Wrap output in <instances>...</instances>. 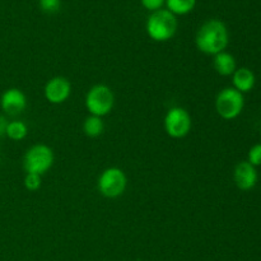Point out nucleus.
Instances as JSON below:
<instances>
[{
	"label": "nucleus",
	"mask_w": 261,
	"mask_h": 261,
	"mask_svg": "<svg viewBox=\"0 0 261 261\" xmlns=\"http://www.w3.org/2000/svg\"><path fill=\"white\" fill-rule=\"evenodd\" d=\"M228 41V30L219 19H209L203 23L195 37L196 47L206 55H217L224 51Z\"/></svg>",
	"instance_id": "nucleus-1"
},
{
	"label": "nucleus",
	"mask_w": 261,
	"mask_h": 261,
	"mask_svg": "<svg viewBox=\"0 0 261 261\" xmlns=\"http://www.w3.org/2000/svg\"><path fill=\"white\" fill-rule=\"evenodd\" d=\"M177 31V19L167 9L153 12L147 20V33L152 40L165 42L171 40Z\"/></svg>",
	"instance_id": "nucleus-2"
},
{
	"label": "nucleus",
	"mask_w": 261,
	"mask_h": 261,
	"mask_svg": "<svg viewBox=\"0 0 261 261\" xmlns=\"http://www.w3.org/2000/svg\"><path fill=\"white\" fill-rule=\"evenodd\" d=\"M54 165V152L45 144H36L25 152L23 168L27 173L42 176Z\"/></svg>",
	"instance_id": "nucleus-3"
},
{
	"label": "nucleus",
	"mask_w": 261,
	"mask_h": 261,
	"mask_svg": "<svg viewBox=\"0 0 261 261\" xmlns=\"http://www.w3.org/2000/svg\"><path fill=\"white\" fill-rule=\"evenodd\" d=\"M115 103V96L110 87L105 84H96L88 91L86 96V107L93 116H106L111 112Z\"/></svg>",
	"instance_id": "nucleus-4"
},
{
	"label": "nucleus",
	"mask_w": 261,
	"mask_h": 261,
	"mask_svg": "<svg viewBox=\"0 0 261 261\" xmlns=\"http://www.w3.org/2000/svg\"><path fill=\"white\" fill-rule=\"evenodd\" d=\"M245 98L241 92L233 87L222 89L216 98V110L219 116L224 120H233L240 116L244 110Z\"/></svg>",
	"instance_id": "nucleus-5"
},
{
	"label": "nucleus",
	"mask_w": 261,
	"mask_h": 261,
	"mask_svg": "<svg viewBox=\"0 0 261 261\" xmlns=\"http://www.w3.org/2000/svg\"><path fill=\"white\" fill-rule=\"evenodd\" d=\"M126 175L117 167L106 168L98 177V191L105 198L115 199L124 194L126 189Z\"/></svg>",
	"instance_id": "nucleus-6"
},
{
	"label": "nucleus",
	"mask_w": 261,
	"mask_h": 261,
	"mask_svg": "<svg viewBox=\"0 0 261 261\" xmlns=\"http://www.w3.org/2000/svg\"><path fill=\"white\" fill-rule=\"evenodd\" d=\"M165 130L171 138L180 139L191 130V116L182 107H172L165 116Z\"/></svg>",
	"instance_id": "nucleus-7"
},
{
	"label": "nucleus",
	"mask_w": 261,
	"mask_h": 261,
	"mask_svg": "<svg viewBox=\"0 0 261 261\" xmlns=\"http://www.w3.org/2000/svg\"><path fill=\"white\" fill-rule=\"evenodd\" d=\"M70 93L71 84L64 76H54L45 84V88H43L45 98L54 105L64 103L69 98Z\"/></svg>",
	"instance_id": "nucleus-8"
},
{
	"label": "nucleus",
	"mask_w": 261,
	"mask_h": 261,
	"mask_svg": "<svg viewBox=\"0 0 261 261\" xmlns=\"http://www.w3.org/2000/svg\"><path fill=\"white\" fill-rule=\"evenodd\" d=\"M233 180L237 188L242 191H249L256 186L257 172L256 167L250 165L247 161L237 163L233 171Z\"/></svg>",
	"instance_id": "nucleus-9"
},
{
	"label": "nucleus",
	"mask_w": 261,
	"mask_h": 261,
	"mask_svg": "<svg viewBox=\"0 0 261 261\" xmlns=\"http://www.w3.org/2000/svg\"><path fill=\"white\" fill-rule=\"evenodd\" d=\"M0 106L8 115H18L27 107V98L20 89L9 88L2 94Z\"/></svg>",
	"instance_id": "nucleus-10"
},
{
	"label": "nucleus",
	"mask_w": 261,
	"mask_h": 261,
	"mask_svg": "<svg viewBox=\"0 0 261 261\" xmlns=\"http://www.w3.org/2000/svg\"><path fill=\"white\" fill-rule=\"evenodd\" d=\"M232 83L236 91L244 94L252 91L256 83V78H255L254 71L250 70L249 68H239L232 74Z\"/></svg>",
	"instance_id": "nucleus-11"
},
{
	"label": "nucleus",
	"mask_w": 261,
	"mask_h": 261,
	"mask_svg": "<svg viewBox=\"0 0 261 261\" xmlns=\"http://www.w3.org/2000/svg\"><path fill=\"white\" fill-rule=\"evenodd\" d=\"M213 66L219 75H223V76L232 75L237 69L236 59H234L233 55H231L229 53L222 51V53L214 55Z\"/></svg>",
	"instance_id": "nucleus-12"
},
{
	"label": "nucleus",
	"mask_w": 261,
	"mask_h": 261,
	"mask_svg": "<svg viewBox=\"0 0 261 261\" xmlns=\"http://www.w3.org/2000/svg\"><path fill=\"white\" fill-rule=\"evenodd\" d=\"M103 130H105V125L101 117L91 115V116H88L86 120H84L83 132L87 137L97 138L103 133Z\"/></svg>",
	"instance_id": "nucleus-13"
},
{
	"label": "nucleus",
	"mask_w": 261,
	"mask_h": 261,
	"mask_svg": "<svg viewBox=\"0 0 261 261\" xmlns=\"http://www.w3.org/2000/svg\"><path fill=\"white\" fill-rule=\"evenodd\" d=\"M195 4L196 0H166L167 10L175 15L188 14L195 8Z\"/></svg>",
	"instance_id": "nucleus-14"
},
{
	"label": "nucleus",
	"mask_w": 261,
	"mask_h": 261,
	"mask_svg": "<svg viewBox=\"0 0 261 261\" xmlns=\"http://www.w3.org/2000/svg\"><path fill=\"white\" fill-rule=\"evenodd\" d=\"M5 134L12 140H23L28 134L27 125L22 121H10L8 122Z\"/></svg>",
	"instance_id": "nucleus-15"
},
{
	"label": "nucleus",
	"mask_w": 261,
	"mask_h": 261,
	"mask_svg": "<svg viewBox=\"0 0 261 261\" xmlns=\"http://www.w3.org/2000/svg\"><path fill=\"white\" fill-rule=\"evenodd\" d=\"M24 188L30 191H36L41 188V176L27 173L24 177Z\"/></svg>",
	"instance_id": "nucleus-16"
},
{
	"label": "nucleus",
	"mask_w": 261,
	"mask_h": 261,
	"mask_svg": "<svg viewBox=\"0 0 261 261\" xmlns=\"http://www.w3.org/2000/svg\"><path fill=\"white\" fill-rule=\"evenodd\" d=\"M247 162L252 165L254 167L261 166V143L260 144H255L250 148L249 150V160Z\"/></svg>",
	"instance_id": "nucleus-17"
},
{
	"label": "nucleus",
	"mask_w": 261,
	"mask_h": 261,
	"mask_svg": "<svg viewBox=\"0 0 261 261\" xmlns=\"http://www.w3.org/2000/svg\"><path fill=\"white\" fill-rule=\"evenodd\" d=\"M61 0H40V7L41 9L45 13H56L60 9Z\"/></svg>",
	"instance_id": "nucleus-18"
},
{
	"label": "nucleus",
	"mask_w": 261,
	"mask_h": 261,
	"mask_svg": "<svg viewBox=\"0 0 261 261\" xmlns=\"http://www.w3.org/2000/svg\"><path fill=\"white\" fill-rule=\"evenodd\" d=\"M140 2H142V5L145 9L150 10V12H155V10L162 9L166 0H140Z\"/></svg>",
	"instance_id": "nucleus-19"
},
{
	"label": "nucleus",
	"mask_w": 261,
	"mask_h": 261,
	"mask_svg": "<svg viewBox=\"0 0 261 261\" xmlns=\"http://www.w3.org/2000/svg\"><path fill=\"white\" fill-rule=\"evenodd\" d=\"M7 125H8L7 119H5V117L3 116L2 114H0V137L5 134V129H7Z\"/></svg>",
	"instance_id": "nucleus-20"
}]
</instances>
